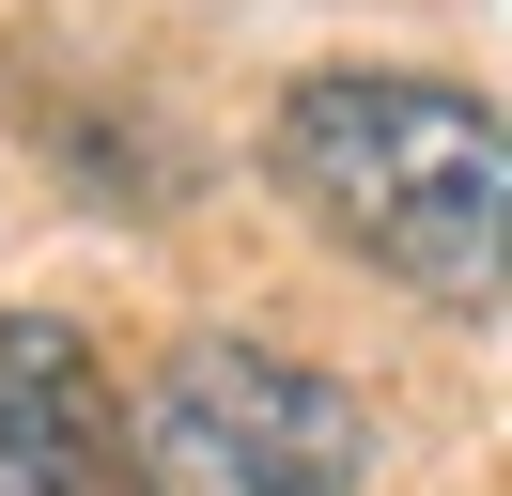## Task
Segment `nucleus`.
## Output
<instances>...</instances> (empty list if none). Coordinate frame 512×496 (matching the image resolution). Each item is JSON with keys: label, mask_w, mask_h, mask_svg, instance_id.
Masks as SVG:
<instances>
[{"label": "nucleus", "mask_w": 512, "mask_h": 496, "mask_svg": "<svg viewBox=\"0 0 512 496\" xmlns=\"http://www.w3.org/2000/svg\"><path fill=\"white\" fill-rule=\"evenodd\" d=\"M264 186L419 310L512 295V109L404 62H326L264 109Z\"/></svg>", "instance_id": "1"}, {"label": "nucleus", "mask_w": 512, "mask_h": 496, "mask_svg": "<svg viewBox=\"0 0 512 496\" xmlns=\"http://www.w3.org/2000/svg\"><path fill=\"white\" fill-rule=\"evenodd\" d=\"M373 403L326 357H280L249 326H202L125 403V496H357Z\"/></svg>", "instance_id": "2"}, {"label": "nucleus", "mask_w": 512, "mask_h": 496, "mask_svg": "<svg viewBox=\"0 0 512 496\" xmlns=\"http://www.w3.org/2000/svg\"><path fill=\"white\" fill-rule=\"evenodd\" d=\"M0 496H125V388L78 310H0Z\"/></svg>", "instance_id": "3"}]
</instances>
